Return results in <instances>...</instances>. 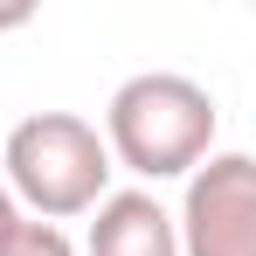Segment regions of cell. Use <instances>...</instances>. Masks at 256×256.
Returning a JSON list of instances; mask_svg holds the SVG:
<instances>
[{
	"label": "cell",
	"mask_w": 256,
	"mask_h": 256,
	"mask_svg": "<svg viewBox=\"0 0 256 256\" xmlns=\"http://www.w3.org/2000/svg\"><path fill=\"white\" fill-rule=\"evenodd\" d=\"M104 146H111V166H132L138 180H187L214 152L208 84H194L180 70L125 76L104 104Z\"/></svg>",
	"instance_id": "cell-1"
},
{
	"label": "cell",
	"mask_w": 256,
	"mask_h": 256,
	"mask_svg": "<svg viewBox=\"0 0 256 256\" xmlns=\"http://www.w3.org/2000/svg\"><path fill=\"white\" fill-rule=\"evenodd\" d=\"M0 166H7V194L35 222L90 214L111 194V146L76 111H35V118H21L7 132V146H0Z\"/></svg>",
	"instance_id": "cell-2"
},
{
	"label": "cell",
	"mask_w": 256,
	"mask_h": 256,
	"mask_svg": "<svg viewBox=\"0 0 256 256\" xmlns=\"http://www.w3.org/2000/svg\"><path fill=\"white\" fill-rule=\"evenodd\" d=\"M180 256H256V152H208L180 194Z\"/></svg>",
	"instance_id": "cell-3"
},
{
	"label": "cell",
	"mask_w": 256,
	"mask_h": 256,
	"mask_svg": "<svg viewBox=\"0 0 256 256\" xmlns=\"http://www.w3.org/2000/svg\"><path fill=\"white\" fill-rule=\"evenodd\" d=\"M90 214L97 222H90V236H84V256H180V228H173V214L146 187L104 194Z\"/></svg>",
	"instance_id": "cell-4"
},
{
	"label": "cell",
	"mask_w": 256,
	"mask_h": 256,
	"mask_svg": "<svg viewBox=\"0 0 256 256\" xmlns=\"http://www.w3.org/2000/svg\"><path fill=\"white\" fill-rule=\"evenodd\" d=\"M0 256H76V242H70L56 222H35V214H21V222H14V236L0 242Z\"/></svg>",
	"instance_id": "cell-5"
},
{
	"label": "cell",
	"mask_w": 256,
	"mask_h": 256,
	"mask_svg": "<svg viewBox=\"0 0 256 256\" xmlns=\"http://www.w3.org/2000/svg\"><path fill=\"white\" fill-rule=\"evenodd\" d=\"M14 222H21V201H14V194H7V180H0V242L14 236Z\"/></svg>",
	"instance_id": "cell-6"
},
{
	"label": "cell",
	"mask_w": 256,
	"mask_h": 256,
	"mask_svg": "<svg viewBox=\"0 0 256 256\" xmlns=\"http://www.w3.org/2000/svg\"><path fill=\"white\" fill-rule=\"evenodd\" d=\"M28 21H35V7H28V0H14V7H0V28H28Z\"/></svg>",
	"instance_id": "cell-7"
}]
</instances>
